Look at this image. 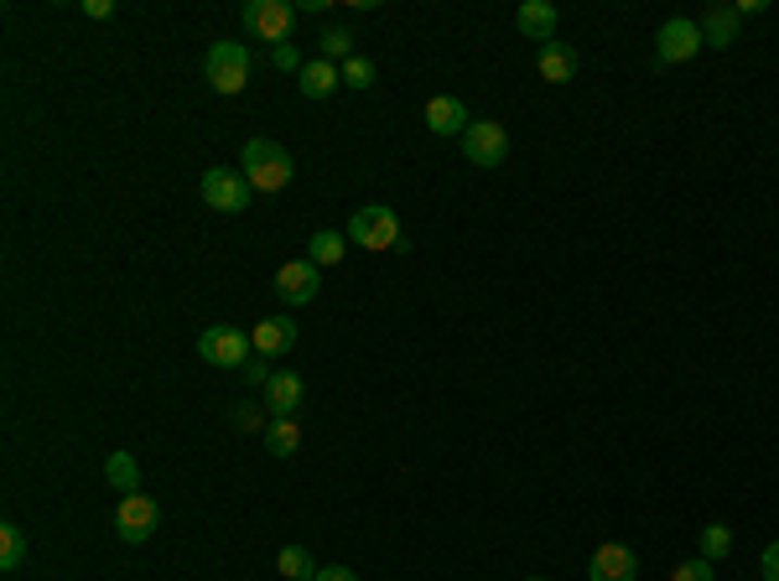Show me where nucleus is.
Listing matches in <instances>:
<instances>
[{"label": "nucleus", "mask_w": 779, "mask_h": 581, "mask_svg": "<svg viewBox=\"0 0 779 581\" xmlns=\"http://www.w3.org/2000/svg\"><path fill=\"white\" fill-rule=\"evenodd\" d=\"M556 22H562V16H556V5H551V0H525V5L515 11V26L541 47L556 42Z\"/></svg>", "instance_id": "14"}, {"label": "nucleus", "mask_w": 779, "mask_h": 581, "mask_svg": "<svg viewBox=\"0 0 779 581\" xmlns=\"http://www.w3.org/2000/svg\"><path fill=\"white\" fill-rule=\"evenodd\" d=\"M265 446H271V457H297V446H302V426H297V416H271V426H265Z\"/></svg>", "instance_id": "18"}, {"label": "nucleus", "mask_w": 779, "mask_h": 581, "mask_svg": "<svg viewBox=\"0 0 779 581\" xmlns=\"http://www.w3.org/2000/svg\"><path fill=\"white\" fill-rule=\"evenodd\" d=\"M84 16L104 22V16H115V5H110V0H84Z\"/></svg>", "instance_id": "32"}, {"label": "nucleus", "mask_w": 779, "mask_h": 581, "mask_svg": "<svg viewBox=\"0 0 779 581\" xmlns=\"http://www.w3.org/2000/svg\"><path fill=\"white\" fill-rule=\"evenodd\" d=\"M271 374H276V369H271V358H260V353H255V358H250V364L239 369V379H244V384H260V390H265V384H271Z\"/></svg>", "instance_id": "30"}, {"label": "nucleus", "mask_w": 779, "mask_h": 581, "mask_svg": "<svg viewBox=\"0 0 779 581\" xmlns=\"http://www.w3.org/2000/svg\"><path fill=\"white\" fill-rule=\"evenodd\" d=\"M22 560H26V530L22 525H0V566L16 571Z\"/></svg>", "instance_id": "23"}, {"label": "nucleus", "mask_w": 779, "mask_h": 581, "mask_svg": "<svg viewBox=\"0 0 779 581\" xmlns=\"http://www.w3.org/2000/svg\"><path fill=\"white\" fill-rule=\"evenodd\" d=\"M343 84H349V89H369V84H375V63L354 52V58L343 63Z\"/></svg>", "instance_id": "26"}, {"label": "nucleus", "mask_w": 779, "mask_h": 581, "mask_svg": "<svg viewBox=\"0 0 779 581\" xmlns=\"http://www.w3.org/2000/svg\"><path fill=\"white\" fill-rule=\"evenodd\" d=\"M239 22H244V31H255L265 42H286L291 26H297V5L291 0H250L239 11Z\"/></svg>", "instance_id": "7"}, {"label": "nucleus", "mask_w": 779, "mask_h": 581, "mask_svg": "<svg viewBox=\"0 0 779 581\" xmlns=\"http://www.w3.org/2000/svg\"><path fill=\"white\" fill-rule=\"evenodd\" d=\"M696 47H707L702 22H691V16H670V22L655 31V63H691V58H696Z\"/></svg>", "instance_id": "8"}, {"label": "nucleus", "mask_w": 779, "mask_h": 581, "mask_svg": "<svg viewBox=\"0 0 779 581\" xmlns=\"http://www.w3.org/2000/svg\"><path fill=\"white\" fill-rule=\"evenodd\" d=\"M468 104L463 99H452V93H437V99H426V130L431 136H457L463 140V130H468Z\"/></svg>", "instance_id": "12"}, {"label": "nucleus", "mask_w": 779, "mask_h": 581, "mask_svg": "<svg viewBox=\"0 0 779 581\" xmlns=\"http://www.w3.org/2000/svg\"><path fill=\"white\" fill-rule=\"evenodd\" d=\"M463 156L473 166H504L510 156V130L499 125V119H473L468 130H463Z\"/></svg>", "instance_id": "9"}, {"label": "nucleus", "mask_w": 779, "mask_h": 581, "mask_svg": "<svg viewBox=\"0 0 779 581\" xmlns=\"http://www.w3.org/2000/svg\"><path fill=\"white\" fill-rule=\"evenodd\" d=\"M323 58H328V63H349V58H354V31H349V26L323 31Z\"/></svg>", "instance_id": "25"}, {"label": "nucleus", "mask_w": 779, "mask_h": 581, "mask_svg": "<svg viewBox=\"0 0 779 581\" xmlns=\"http://www.w3.org/2000/svg\"><path fill=\"white\" fill-rule=\"evenodd\" d=\"M276 296L286 306H307L317 296V265L312 260H286L281 270H276Z\"/></svg>", "instance_id": "11"}, {"label": "nucleus", "mask_w": 779, "mask_h": 581, "mask_svg": "<svg viewBox=\"0 0 779 581\" xmlns=\"http://www.w3.org/2000/svg\"><path fill=\"white\" fill-rule=\"evenodd\" d=\"M156 525H162V509H156V498H146V493H125L115 504V535L125 545H141V540L156 535Z\"/></svg>", "instance_id": "6"}, {"label": "nucleus", "mask_w": 779, "mask_h": 581, "mask_svg": "<svg viewBox=\"0 0 779 581\" xmlns=\"http://www.w3.org/2000/svg\"><path fill=\"white\" fill-rule=\"evenodd\" d=\"M271 63H276L281 73H302V68H307V63H302V52H297L291 42H276V47H271Z\"/></svg>", "instance_id": "29"}, {"label": "nucleus", "mask_w": 779, "mask_h": 581, "mask_svg": "<svg viewBox=\"0 0 779 581\" xmlns=\"http://www.w3.org/2000/svg\"><path fill=\"white\" fill-rule=\"evenodd\" d=\"M198 192H203V203H209L213 213H244L255 187L244 182V172H235V166H209Z\"/></svg>", "instance_id": "5"}, {"label": "nucleus", "mask_w": 779, "mask_h": 581, "mask_svg": "<svg viewBox=\"0 0 779 581\" xmlns=\"http://www.w3.org/2000/svg\"><path fill=\"white\" fill-rule=\"evenodd\" d=\"M349 239H354L359 250H375V255H385V250H401V218H395V209H385V203H364V209H354V218H349Z\"/></svg>", "instance_id": "2"}, {"label": "nucleus", "mask_w": 779, "mask_h": 581, "mask_svg": "<svg viewBox=\"0 0 779 581\" xmlns=\"http://www.w3.org/2000/svg\"><path fill=\"white\" fill-rule=\"evenodd\" d=\"M670 581H717V571H712V560H681L676 571H670Z\"/></svg>", "instance_id": "28"}, {"label": "nucleus", "mask_w": 779, "mask_h": 581, "mask_svg": "<svg viewBox=\"0 0 779 581\" xmlns=\"http://www.w3.org/2000/svg\"><path fill=\"white\" fill-rule=\"evenodd\" d=\"M732 551V530L728 525H707L702 535H696V556L702 560H723Z\"/></svg>", "instance_id": "24"}, {"label": "nucleus", "mask_w": 779, "mask_h": 581, "mask_svg": "<svg viewBox=\"0 0 779 581\" xmlns=\"http://www.w3.org/2000/svg\"><path fill=\"white\" fill-rule=\"evenodd\" d=\"M239 172H244V182L255 187V192H281V187H291V177H297V166H291V156H286V146H276V140H244V151H239Z\"/></svg>", "instance_id": "1"}, {"label": "nucleus", "mask_w": 779, "mask_h": 581, "mask_svg": "<svg viewBox=\"0 0 779 581\" xmlns=\"http://www.w3.org/2000/svg\"><path fill=\"white\" fill-rule=\"evenodd\" d=\"M743 16H764V0H738V22Z\"/></svg>", "instance_id": "34"}, {"label": "nucleus", "mask_w": 779, "mask_h": 581, "mask_svg": "<svg viewBox=\"0 0 779 581\" xmlns=\"http://www.w3.org/2000/svg\"><path fill=\"white\" fill-rule=\"evenodd\" d=\"M343 255H349V233L317 229V233L307 239V260H312V265H338Z\"/></svg>", "instance_id": "20"}, {"label": "nucleus", "mask_w": 779, "mask_h": 581, "mask_svg": "<svg viewBox=\"0 0 779 581\" xmlns=\"http://www.w3.org/2000/svg\"><path fill=\"white\" fill-rule=\"evenodd\" d=\"M297 78H302V93H307V99H328V93L343 84V68H332L328 58H317V63H307Z\"/></svg>", "instance_id": "19"}, {"label": "nucleus", "mask_w": 779, "mask_h": 581, "mask_svg": "<svg viewBox=\"0 0 779 581\" xmlns=\"http://www.w3.org/2000/svg\"><path fill=\"white\" fill-rule=\"evenodd\" d=\"M250 343H255L260 358H281V353L297 349V323L291 317H265V323L250 327Z\"/></svg>", "instance_id": "13"}, {"label": "nucleus", "mask_w": 779, "mask_h": 581, "mask_svg": "<svg viewBox=\"0 0 779 581\" xmlns=\"http://www.w3.org/2000/svg\"><path fill=\"white\" fill-rule=\"evenodd\" d=\"M758 571H764V581H779V540H769V545H764V556H758Z\"/></svg>", "instance_id": "31"}, {"label": "nucleus", "mask_w": 779, "mask_h": 581, "mask_svg": "<svg viewBox=\"0 0 779 581\" xmlns=\"http://www.w3.org/2000/svg\"><path fill=\"white\" fill-rule=\"evenodd\" d=\"M702 37H707V47H732L738 42V5H707V16H702Z\"/></svg>", "instance_id": "17"}, {"label": "nucleus", "mask_w": 779, "mask_h": 581, "mask_svg": "<svg viewBox=\"0 0 779 581\" xmlns=\"http://www.w3.org/2000/svg\"><path fill=\"white\" fill-rule=\"evenodd\" d=\"M530 581H545V577H530Z\"/></svg>", "instance_id": "35"}, {"label": "nucleus", "mask_w": 779, "mask_h": 581, "mask_svg": "<svg viewBox=\"0 0 779 581\" xmlns=\"http://www.w3.org/2000/svg\"><path fill=\"white\" fill-rule=\"evenodd\" d=\"M317 581H359V577L349 571V566H323V571H317Z\"/></svg>", "instance_id": "33"}, {"label": "nucleus", "mask_w": 779, "mask_h": 581, "mask_svg": "<svg viewBox=\"0 0 779 581\" xmlns=\"http://www.w3.org/2000/svg\"><path fill=\"white\" fill-rule=\"evenodd\" d=\"M276 571H281V577H291V581H317V571H323V566L312 560L307 545H286L281 556H276Z\"/></svg>", "instance_id": "22"}, {"label": "nucleus", "mask_w": 779, "mask_h": 581, "mask_svg": "<svg viewBox=\"0 0 779 581\" xmlns=\"http://www.w3.org/2000/svg\"><path fill=\"white\" fill-rule=\"evenodd\" d=\"M203 78L218 93H239L250 84V47L244 42H213L203 58Z\"/></svg>", "instance_id": "4"}, {"label": "nucleus", "mask_w": 779, "mask_h": 581, "mask_svg": "<svg viewBox=\"0 0 779 581\" xmlns=\"http://www.w3.org/2000/svg\"><path fill=\"white\" fill-rule=\"evenodd\" d=\"M198 358L213 364V369H244V364L255 358V343H250V332L218 323V327H209V332H198Z\"/></svg>", "instance_id": "3"}, {"label": "nucleus", "mask_w": 779, "mask_h": 581, "mask_svg": "<svg viewBox=\"0 0 779 581\" xmlns=\"http://www.w3.org/2000/svg\"><path fill=\"white\" fill-rule=\"evenodd\" d=\"M536 68H541L545 84H571L577 68H582V58H577V47L571 42H545L541 58H536Z\"/></svg>", "instance_id": "15"}, {"label": "nucleus", "mask_w": 779, "mask_h": 581, "mask_svg": "<svg viewBox=\"0 0 779 581\" xmlns=\"http://www.w3.org/2000/svg\"><path fill=\"white\" fill-rule=\"evenodd\" d=\"M639 577V560L629 545H618V540H608V545H598L588 560V581H634Z\"/></svg>", "instance_id": "10"}, {"label": "nucleus", "mask_w": 779, "mask_h": 581, "mask_svg": "<svg viewBox=\"0 0 779 581\" xmlns=\"http://www.w3.org/2000/svg\"><path fill=\"white\" fill-rule=\"evenodd\" d=\"M229 420H235V431H265V426H271L260 405H235V411H229Z\"/></svg>", "instance_id": "27"}, {"label": "nucleus", "mask_w": 779, "mask_h": 581, "mask_svg": "<svg viewBox=\"0 0 779 581\" xmlns=\"http://www.w3.org/2000/svg\"><path fill=\"white\" fill-rule=\"evenodd\" d=\"M104 478H110V489H120V493H141V463H136L130 452L104 457Z\"/></svg>", "instance_id": "21"}, {"label": "nucleus", "mask_w": 779, "mask_h": 581, "mask_svg": "<svg viewBox=\"0 0 779 581\" xmlns=\"http://www.w3.org/2000/svg\"><path fill=\"white\" fill-rule=\"evenodd\" d=\"M307 395V384H302V374H271V384H265V405H271V416H297V405Z\"/></svg>", "instance_id": "16"}]
</instances>
